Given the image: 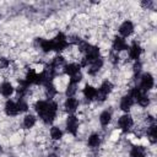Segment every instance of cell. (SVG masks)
<instances>
[{"label": "cell", "mask_w": 157, "mask_h": 157, "mask_svg": "<svg viewBox=\"0 0 157 157\" xmlns=\"http://www.w3.org/2000/svg\"><path fill=\"white\" fill-rule=\"evenodd\" d=\"M56 113H58V103L53 102V101H49L48 102V107L42 113H39V118L45 124H52L54 121L55 117H56Z\"/></svg>", "instance_id": "6da1fadb"}, {"label": "cell", "mask_w": 157, "mask_h": 157, "mask_svg": "<svg viewBox=\"0 0 157 157\" xmlns=\"http://www.w3.org/2000/svg\"><path fill=\"white\" fill-rule=\"evenodd\" d=\"M53 40V48L55 52H63L67 48V38L63 32H59Z\"/></svg>", "instance_id": "7a4b0ae2"}, {"label": "cell", "mask_w": 157, "mask_h": 157, "mask_svg": "<svg viewBox=\"0 0 157 157\" xmlns=\"http://www.w3.org/2000/svg\"><path fill=\"white\" fill-rule=\"evenodd\" d=\"M153 85H155V78H153V76H152L150 72H145V74L141 76V78H140V86H139V87H140L142 91L148 92L150 90H152Z\"/></svg>", "instance_id": "3957f363"}, {"label": "cell", "mask_w": 157, "mask_h": 157, "mask_svg": "<svg viewBox=\"0 0 157 157\" xmlns=\"http://www.w3.org/2000/svg\"><path fill=\"white\" fill-rule=\"evenodd\" d=\"M78 130V119L74 114H69L66 117V131L71 135H76Z\"/></svg>", "instance_id": "277c9868"}, {"label": "cell", "mask_w": 157, "mask_h": 157, "mask_svg": "<svg viewBox=\"0 0 157 157\" xmlns=\"http://www.w3.org/2000/svg\"><path fill=\"white\" fill-rule=\"evenodd\" d=\"M98 58H101V56H99V48L96 47V45H90V47L87 48V50L85 52L83 59H85V60L87 61V64L90 65L91 63H93V61L97 60Z\"/></svg>", "instance_id": "5b68a950"}, {"label": "cell", "mask_w": 157, "mask_h": 157, "mask_svg": "<svg viewBox=\"0 0 157 157\" xmlns=\"http://www.w3.org/2000/svg\"><path fill=\"white\" fill-rule=\"evenodd\" d=\"M118 125H119V128H120L123 131H129V130L132 128V125H134V119H132V117H131L130 114L125 113V114H123V115L119 118Z\"/></svg>", "instance_id": "8992f818"}, {"label": "cell", "mask_w": 157, "mask_h": 157, "mask_svg": "<svg viewBox=\"0 0 157 157\" xmlns=\"http://www.w3.org/2000/svg\"><path fill=\"white\" fill-rule=\"evenodd\" d=\"M134 32V23L130 20H125L120 26H119V33L123 38L130 37Z\"/></svg>", "instance_id": "52a82bcc"}, {"label": "cell", "mask_w": 157, "mask_h": 157, "mask_svg": "<svg viewBox=\"0 0 157 157\" xmlns=\"http://www.w3.org/2000/svg\"><path fill=\"white\" fill-rule=\"evenodd\" d=\"M112 47H113V49H114L117 53H119V52H124V50L129 49L128 43H126L125 38H123V37H115V38L113 39Z\"/></svg>", "instance_id": "ba28073f"}, {"label": "cell", "mask_w": 157, "mask_h": 157, "mask_svg": "<svg viewBox=\"0 0 157 157\" xmlns=\"http://www.w3.org/2000/svg\"><path fill=\"white\" fill-rule=\"evenodd\" d=\"M64 108H65V110H66L67 113L72 114V113H75V112L77 110V108H78V101H77L75 97H67V98L65 99V102H64Z\"/></svg>", "instance_id": "9c48e42d"}, {"label": "cell", "mask_w": 157, "mask_h": 157, "mask_svg": "<svg viewBox=\"0 0 157 157\" xmlns=\"http://www.w3.org/2000/svg\"><path fill=\"white\" fill-rule=\"evenodd\" d=\"M4 110H5V114L7 117H16L18 114V109H17V103L13 102V101H6L5 105H4Z\"/></svg>", "instance_id": "30bf717a"}, {"label": "cell", "mask_w": 157, "mask_h": 157, "mask_svg": "<svg viewBox=\"0 0 157 157\" xmlns=\"http://www.w3.org/2000/svg\"><path fill=\"white\" fill-rule=\"evenodd\" d=\"M134 102H135V101H134L129 94L123 96L121 99H120V109H121L123 112L128 113V112L131 109V107L134 105Z\"/></svg>", "instance_id": "8fae6325"}, {"label": "cell", "mask_w": 157, "mask_h": 157, "mask_svg": "<svg viewBox=\"0 0 157 157\" xmlns=\"http://www.w3.org/2000/svg\"><path fill=\"white\" fill-rule=\"evenodd\" d=\"M13 92H15V87H13V85L11 82L5 81V82H2L0 85V93H1V96L10 97V96L13 94Z\"/></svg>", "instance_id": "7c38bea8"}, {"label": "cell", "mask_w": 157, "mask_h": 157, "mask_svg": "<svg viewBox=\"0 0 157 157\" xmlns=\"http://www.w3.org/2000/svg\"><path fill=\"white\" fill-rule=\"evenodd\" d=\"M80 70H81V66H80V64H76V63H70V64H67V65L64 66L65 75H67L70 77L74 76V75H76V74H78Z\"/></svg>", "instance_id": "4fadbf2b"}, {"label": "cell", "mask_w": 157, "mask_h": 157, "mask_svg": "<svg viewBox=\"0 0 157 157\" xmlns=\"http://www.w3.org/2000/svg\"><path fill=\"white\" fill-rule=\"evenodd\" d=\"M102 66H103V59L102 58H98L97 60H94L93 63H91L87 67V72L90 74V75H96L98 71H99V69H102Z\"/></svg>", "instance_id": "5bb4252c"}, {"label": "cell", "mask_w": 157, "mask_h": 157, "mask_svg": "<svg viewBox=\"0 0 157 157\" xmlns=\"http://www.w3.org/2000/svg\"><path fill=\"white\" fill-rule=\"evenodd\" d=\"M82 93H83L86 99L93 101V99H96V96H97V88L91 86V85H86L83 87V90H82Z\"/></svg>", "instance_id": "9a60e30c"}, {"label": "cell", "mask_w": 157, "mask_h": 157, "mask_svg": "<svg viewBox=\"0 0 157 157\" xmlns=\"http://www.w3.org/2000/svg\"><path fill=\"white\" fill-rule=\"evenodd\" d=\"M141 53H142V49H141V47H140L137 43H134V44L129 48V58H130L131 60H139Z\"/></svg>", "instance_id": "2e32d148"}, {"label": "cell", "mask_w": 157, "mask_h": 157, "mask_svg": "<svg viewBox=\"0 0 157 157\" xmlns=\"http://www.w3.org/2000/svg\"><path fill=\"white\" fill-rule=\"evenodd\" d=\"M87 145L91 148H96L101 145V136L98 134H91L87 139Z\"/></svg>", "instance_id": "e0dca14e"}, {"label": "cell", "mask_w": 157, "mask_h": 157, "mask_svg": "<svg viewBox=\"0 0 157 157\" xmlns=\"http://www.w3.org/2000/svg\"><path fill=\"white\" fill-rule=\"evenodd\" d=\"M145 156H146V150L144 146L136 145L130 151V157H145Z\"/></svg>", "instance_id": "ac0fdd59"}, {"label": "cell", "mask_w": 157, "mask_h": 157, "mask_svg": "<svg viewBox=\"0 0 157 157\" xmlns=\"http://www.w3.org/2000/svg\"><path fill=\"white\" fill-rule=\"evenodd\" d=\"M36 120L37 119H36V117L33 114H26L25 118H23L22 124H23V126L26 129H31V128H33L36 125Z\"/></svg>", "instance_id": "d6986e66"}, {"label": "cell", "mask_w": 157, "mask_h": 157, "mask_svg": "<svg viewBox=\"0 0 157 157\" xmlns=\"http://www.w3.org/2000/svg\"><path fill=\"white\" fill-rule=\"evenodd\" d=\"M39 44H40V49L44 53H49V52L54 50V48H53V40L52 39H42V40H39Z\"/></svg>", "instance_id": "ffe728a7"}, {"label": "cell", "mask_w": 157, "mask_h": 157, "mask_svg": "<svg viewBox=\"0 0 157 157\" xmlns=\"http://www.w3.org/2000/svg\"><path fill=\"white\" fill-rule=\"evenodd\" d=\"M112 121V113L109 110H103L101 114H99V123L102 125H108L109 123Z\"/></svg>", "instance_id": "44dd1931"}, {"label": "cell", "mask_w": 157, "mask_h": 157, "mask_svg": "<svg viewBox=\"0 0 157 157\" xmlns=\"http://www.w3.org/2000/svg\"><path fill=\"white\" fill-rule=\"evenodd\" d=\"M50 137L54 140V141H58L63 137V131L59 126H52L50 128Z\"/></svg>", "instance_id": "7402d4cb"}, {"label": "cell", "mask_w": 157, "mask_h": 157, "mask_svg": "<svg viewBox=\"0 0 157 157\" xmlns=\"http://www.w3.org/2000/svg\"><path fill=\"white\" fill-rule=\"evenodd\" d=\"M136 102H137V104H139L140 107H147V105L150 104V97H148L147 92H144V93L136 99Z\"/></svg>", "instance_id": "603a6c76"}, {"label": "cell", "mask_w": 157, "mask_h": 157, "mask_svg": "<svg viewBox=\"0 0 157 157\" xmlns=\"http://www.w3.org/2000/svg\"><path fill=\"white\" fill-rule=\"evenodd\" d=\"M147 136L150 137V140L152 142L156 141V125H155V123H152L147 126Z\"/></svg>", "instance_id": "cb8c5ba5"}, {"label": "cell", "mask_w": 157, "mask_h": 157, "mask_svg": "<svg viewBox=\"0 0 157 157\" xmlns=\"http://www.w3.org/2000/svg\"><path fill=\"white\" fill-rule=\"evenodd\" d=\"M17 109H18V113H25L28 110V103L23 99V98H20L17 101Z\"/></svg>", "instance_id": "d4e9b609"}, {"label": "cell", "mask_w": 157, "mask_h": 157, "mask_svg": "<svg viewBox=\"0 0 157 157\" xmlns=\"http://www.w3.org/2000/svg\"><path fill=\"white\" fill-rule=\"evenodd\" d=\"M76 92H77V85L69 82V85H67V87H66V96H67V97H74V94H75Z\"/></svg>", "instance_id": "484cf974"}, {"label": "cell", "mask_w": 157, "mask_h": 157, "mask_svg": "<svg viewBox=\"0 0 157 157\" xmlns=\"http://www.w3.org/2000/svg\"><path fill=\"white\" fill-rule=\"evenodd\" d=\"M47 157H58V156H56L55 153H49V155H48Z\"/></svg>", "instance_id": "4316f807"}]
</instances>
